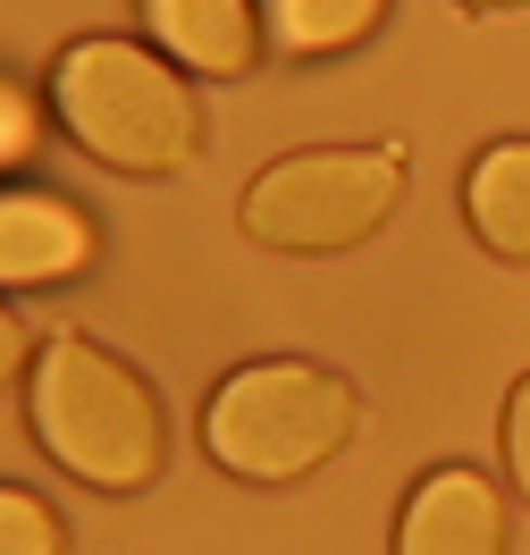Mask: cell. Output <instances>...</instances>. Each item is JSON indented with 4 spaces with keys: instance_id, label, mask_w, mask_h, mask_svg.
I'll list each match as a JSON object with an SVG mask.
<instances>
[{
    "instance_id": "6da1fadb",
    "label": "cell",
    "mask_w": 530,
    "mask_h": 555,
    "mask_svg": "<svg viewBox=\"0 0 530 555\" xmlns=\"http://www.w3.org/2000/svg\"><path fill=\"white\" fill-rule=\"evenodd\" d=\"M26 438H35L76 488L143 496L169 472V413L135 362H118L93 337H42L35 379H26Z\"/></svg>"
},
{
    "instance_id": "7a4b0ae2",
    "label": "cell",
    "mask_w": 530,
    "mask_h": 555,
    "mask_svg": "<svg viewBox=\"0 0 530 555\" xmlns=\"http://www.w3.org/2000/svg\"><path fill=\"white\" fill-rule=\"evenodd\" d=\"M42 102L60 118V135L102 169L169 177V169H194V152H203V102H194L185 68L160 60L152 42L76 35L51 60Z\"/></svg>"
},
{
    "instance_id": "3957f363",
    "label": "cell",
    "mask_w": 530,
    "mask_h": 555,
    "mask_svg": "<svg viewBox=\"0 0 530 555\" xmlns=\"http://www.w3.org/2000/svg\"><path fill=\"white\" fill-rule=\"evenodd\" d=\"M353 429H362L353 379L328 362H303V353H270V362L228 371L203 404V454L245 488H286L320 463H337L353 447Z\"/></svg>"
},
{
    "instance_id": "277c9868",
    "label": "cell",
    "mask_w": 530,
    "mask_h": 555,
    "mask_svg": "<svg viewBox=\"0 0 530 555\" xmlns=\"http://www.w3.org/2000/svg\"><path fill=\"white\" fill-rule=\"evenodd\" d=\"M396 203H404V143H303L253 177L236 219L270 253H353L396 219Z\"/></svg>"
},
{
    "instance_id": "5b68a950",
    "label": "cell",
    "mask_w": 530,
    "mask_h": 555,
    "mask_svg": "<svg viewBox=\"0 0 530 555\" xmlns=\"http://www.w3.org/2000/svg\"><path fill=\"white\" fill-rule=\"evenodd\" d=\"M396 555H505V488L471 463H438L396 505Z\"/></svg>"
},
{
    "instance_id": "8992f818",
    "label": "cell",
    "mask_w": 530,
    "mask_h": 555,
    "mask_svg": "<svg viewBox=\"0 0 530 555\" xmlns=\"http://www.w3.org/2000/svg\"><path fill=\"white\" fill-rule=\"evenodd\" d=\"M93 219L51 194V185H0V295H26V286H68L93 270Z\"/></svg>"
},
{
    "instance_id": "52a82bcc",
    "label": "cell",
    "mask_w": 530,
    "mask_h": 555,
    "mask_svg": "<svg viewBox=\"0 0 530 555\" xmlns=\"http://www.w3.org/2000/svg\"><path fill=\"white\" fill-rule=\"evenodd\" d=\"M143 35L185 76H253V60L270 51L261 0H143Z\"/></svg>"
},
{
    "instance_id": "ba28073f",
    "label": "cell",
    "mask_w": 530,
    "mask_h": 555,
    "mask_svg": "<svg viewBox=\"0 0 530 555\" xmlns=\"http://www.w3.org/2000/svg\"><path fill=\"white\" fill-rule=\"evenodd\" d=\"M463 228L480 236V253L530 270V135H505V143L471 152V169H463Z\"/></svg>"
},
{
    "instance_id": "9c48e42d",
    "label": "cell",
    "mask_w": 530,
    "mask_h": 555,
    "mask_svg": "<svg viewBox=\"0 0 530 555\" xmlns=\"http://www.w3.org/2000/svg\"><path fill=\"white\" fill-rule=\"evenodd\" d=\"M388 17V0H261V35L286 60H337Z\"/></svg>"
},
{
    "instance_id": "30bf717a",
    "label": "cell",
    "mask_w": 530,
    "mask_h": 555,
    "mask_svg": "<svg viewBox=\"0 0 530 555\" xmlns=\"http://www.w3.org/2000/svg\"><path fill=\"white\" fill-rule=\"evenodd\" d=\"M0 555H68V521L51 514V496L0 480Z\"/></svg>"
},
{
    "instance_id": "8fae6325",
    "label": "cell",
    "mask_w": 530,
    "mask_h": 555,
    "mask_svg": "<svg viewBox=\"0 0 530 555\" xmlns=\"http://www.w3.org/2000/svg\"><path fill=\"white\" fill-rule=\"evenodd\" d=\"M35 152H42V102L0 76V169H26Z\"/></svg>"
},
{
    "instance_id": "7c38bea8",
    "label": "cell",
    "mask_w": 530,
    "mask_h": 555,
    "mask_svg": "<svg viewBox=\"0 0 530 555\" xmlns=\"http://www.w3.org/2000/svg\"><path fill=\"white\" fill-rule=\"evenodd\" d=\"M505 472H514V496L530 505V371L505 396Z\"/></svg>"
},
{
    "instance_id": "4fadbf2b",
    "label": "cell",
    "mask_w": 530,
    "mask_h": 555,
    "mask_svg": "<svg viewBox=\"0 0 530 555\" xmlns=\"http://www.w3.org/2000/svg\"><path fill=\"white\" fill-rule=\"evenodd\" d=\"M17 371H26V320H17L9 304H0V387L17 379Z\"/></svg>"
},
{
    "instance_id": "5bb4252c",
    "label": "cell",
    "mask_w": 530,
    "mask_h": 555,
    "mask_svg": "<svg viewBox=\"0 0 530 555\" xmlns=\"http://www.w3.org/2000/svg\"><path fill=\"white\" fill-rule=\"evenodd\" d=\"M455 9H471V17H496V9H522V0H455Z\"/></svg>"
}]
</instances>
